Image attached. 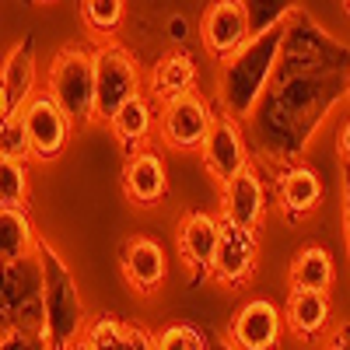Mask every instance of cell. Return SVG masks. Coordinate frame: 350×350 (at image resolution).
Instances as JSON below:
<instances>
[{
	"instance_id": "obj_31",
	"label": "cell",
	"mask_w": 350,
	"mask_h": 350,
	"mask_svg": "<svg viewBox=\"0 0 350 350\" xmlns=\"http://www.w3.org/2000/svg\"><path fill=\"white\" fill-rule=\"evenodd\" d=\"M336 148H340V154L350 161V120L343 123V130H340V137H336Z\"/></svg>"
},
{
	"instance_id": "obj_3",
	"label": "cell",
	"mask_w": 350,
	"mask_h": 350,
	"mask_svg": "<svg viewBox=\"0 0 350 350\" xmlns=\"http://www.w3.org/2000/svg\"><path fill=\"white\" fill-rule=\"evenodd\" d=\"M49 95L60 105L70 123H92L95 120V53L81 46H67L56 53L49 67Z\"/></svg>"
},
{
	"instance_id": "obj_16",
	"label": "cell",
	"mask_w": 350,
	"mask_h": 350,
	"mask_svg": "<svg viewBox=\"0 0 350 350\" xmlns=\"http://www.w3.org/2000/svg\"><path fill=\"white\" fill-rule=\"evenodd\" d=\"M323 179L319 172L308 168V165H291L284 168V175L277 179V196H280V211L291 217V221H301L308 217L312 211H319L323 203Z\"/></svg>"
},
{
	"instance_id": "obj_34",
	"label": "cell",
	"mask_w": 350,
	"mask_h": 350,
	"mask_svg": "<svg viewBox=\"0 0 350 350\" xmlns=\"http://www.w3.org/2000/svg\"><path fill=\"white\" fill-rule=\"evenodd\" d=\"M39 4H56V0H39Z\"/></svg>"
},
{
	"instance_id": "obj_17",
	"label": "cell",
	"mask_w": 350,
	"mask_h": 350,
	"mask_svg": "<svg viewBox=\"0 0 350 350\" xmlns=\"http://www.w3.org/2000/svg\"><path fill=\"white\" fill-rule=\"evenodd\" d=\"M109 126H112L116 140L126 148V154H133L140 148H148V140L154 137V130H158V109H154V102L148 95L140 92V95H133L120 112L112 116Z\"/></svg>"
},
{
	"instance_id": "obj_28",
	"label": "cell",
	"mask_w": 350,
	"mask_h": 350,
	"mask_svg": "<svg viewBox=\"0 0 350 350\" xmlns=\"http://www.w3.org/2000/svg\"><path fill=\"white\" fill-rule=\"evenodd\" d=\"M11 287H8V267H0V336L11 329Z\"/></svg>"
},
{
	"instance_id": "obj_35",
	"label": "cell",
	"mask_w": 350,
	"mask_h": 350,
	"mask_svg": "<svg viewBox=\"0 0 350 350\" xmlns=\"http://www.w3.org/2000/svg\"><path fill=\"white\" fill-rule=\"evenodd\" d=\"M343 8H347V11H350V0H343Z\"/></svg>"
},
{
	"instance_id": "obj_18",
	"label": "cell",
	"mask_w": 350,
	"mask_h": 350,
	"mask_svg": "<svg viewBox=\"0 0 350 350\" xmlns=\"http://www.w3.org/2000/svg\"><path fill=\"white\" fill-rule=\"evenodd\" d=\"M81 340H84L88 350H154V336L148 329L123 323V319H116V315L92 319Z\"/></svg>"
},
{
	"instance_id": "obj_30",
	"label": "cell",
	"mask_w": 350,
	"mask_h": 350,
	"mask_svg": "<svg viewBox=\"0 0 350 350\" xmlns=\"http://www.w3.org/2000/svg\"><path fill=\"white\" fill-rule=\"evenodd\" d=\"M329 350H350V323H347V326H340V329L333 333Z\"/></svg>"
},
{
	"instance_id": "obj_11",
	"label": "cell",
	"mask_w": 350,
	"mask_h": 350,
	"mask_svg": "<svg viewBox=\"0 0 350 350\" xmlns=\"http://www.w3.org/2000/svg\"><path fill=\"white\" fill-rule=\"evenodd\" d=\"M217 235H221V217L207 211H189L179 228H175V245H179V259L186 270L196 277L214 273V252H217Z\"/></svg>"
},
{
	"instance_id": "obj_13",
	"label": "cell",
	"mask_w": 350,
	"mask_h": 350,
	"mask_svg": "<svg viewBox=\"0 0 350 350\" xmlns=\"http://www.w3.org/2000/svg\"><path fill=\"white\" fill-rule=\"evenodd\" d=\"M120 270H123V280L130 284V291H137V295H154L168 277V256H165L161 242H154L148 235H133L123 242Z\"/></svg>"
},
{
	"instance_id": "obj_10",
	"label": "cell",
	"mask_w": 350,
	"mask_h": 350,
	"mask_svg": "<svg viewBox=\"0 0 350 350\" xmlns=\"http://www.w3.org/2000/svg\"><path fill=\"white\" fill-rule=\"evenodd\" d=\"M200 158H203V168L211 172L214 183H228L231 175H239L249 165V144H245V133H242L239 120L217 112L207 137H203Z\"/></svg>"
},
{
	"instance_id": "obj_15",
	"label": "cell",
	"mask_w": 350,
	"mask_h": 350,
	"mask_svg": "<svg viewBox=\"0 0 350 350\" xmlns=\"http://www.w3.org/2000/svg\"><path fill=\"white\" fill-rule=\"evenodd\" d=\"M333 319V305L326 291H305V287H291L287 305H284V323L298 340H315L323 336Z\"/></svg>"
},
{
	"instance_id": "obj_6",
	"label": "cell",
	"mask_w": 350,
	"mask_h": 350,
	"mask_svg": "<svg viewBox=\"0 0 350 350\" xmlns=\"http://www.w3.org/2000/svg\"><path fill=\"white\" fill-rule=\"evenodd\" d=\"M252 39V21L242 0H211L200 18V42L214 60H228Z\"/></svg>"
},
{
	"instance_id": "obj_7",
	"label": "cell",
	"mask_w": 350,
	"mask_h": 350,
	"mask_svg": "<svg viewBox=\"0 0 350 350\" xmlns=\"http://www.w3.org/2000/svg\"><path fill=\"white\" fill-rule=\"evenodd\" d=\"M284 326V308H277L270 298H249L235 308L224 336L239 350H277Z\"/></svg>"
},
{
	"instance_id": "obj_12",
	"label": "cell",
	"mask_w": 350,
	"mask_h": 350,
	"mask_svg": "<svg viewBox=\"0 0 350 350\" xmlns=\"http://www.w3.org/2000/svg\"><path fill=\"white\" fill-rule=\"evenodd\" d=\"M221 221H231L239 228H259L267 217V186H262L259 172L245 165L239 175L221 183Z\"/></svg>"
},
{
	"instance_id": "obj_25",
	"label": "cell",
	"mask_w": 350,
	"mask_h": 350,
	"mask_svg": "<svg viewBox=\"0 0 350 350\" xmlns=\"http://www.w3.org/2000/svg\"><path fill=\"white\" fill-rule=\"evenodd\" d=\"M0 207H28V165L0 158Z\"/></svg>"
},
{
	"instance_id": "obj_19",
	"label": "cell",
	"mask_w": 350,
	"mask_h": 350,
	"mask_svg": "<svg viewBox=\"0 0 350 350\" xmlns=\"http://www.w3.org/2000/svg\"><path fill=\"white\" fill-rule=\"evenodd\" d=\"M39 242L42 239L28 217V207H0V267L32 259Z\"/></svg>"
},
{
	"instance_id": "obj_2",
	"label": "cell",
	"mask_w": 350,
	"mask_h": 350,
	"mask_svg": "<svg viewBox=\"0 0 350 350\" xmlns=\"http://www.w3.org/2000/svg\"><path fill=\"white\" fill-rule=\"evenodd\" d=\"M42 267V315H46V336L53 350L74 347L88 329V312L77 291V277L70 273L67 259L49 242H39L36 249Z\"/></svg>"
},
{
	"instance_id": "obj_36",
	"label": "cell",
	"mask_w": 350,
	"mask_h": 350,
	"mask_svg": "<svg viewBox=\"0 0 350 350\" xmlns=\"http://www.w3.org/2000/svg\"><path fill=\"white\" fill-rule=\"evenodd\" d=\"M0 123H4V120H0Z\"/></svg>"
},
{
	"instance_id": "obj_32",
	"label": "cell",
	"mask_w": 350,
	"mask_h": 350,
	"mask_svg": "<svg viewBox=\"0 0 350 350\" xmlns=\"http://www.w3.org/2000/svg\"><path fill=\"white\" fill-rule=\"evenodd\" d=\"M207 350H239V347L231 343L228 336H214V340H207Z\"/></svg>"
},
{
	"instance_id": "obj_23",
	"label": "cell",
	"mask_w": 350,
	"mask_h": 350,
	"mask_svg": "<svg viewBox=\"0 0 350 350\" xmlns=\"http://www.w3.org/2000/svg\"><path fill=\"white\" fill-rule=\"evenodd\" d=\"M81 18L92 32L112 36L126 18V0H81Z\"/></svg>"
},
{
	"instance_id": "obj_5",
	"label": "cell",
	"mask_w": 350,
	"mask_h": 350,
	"mask_svg": "<svg viewBox=\"0 0 350 350\" xmlns=\"http://www.w3.org/2000/svg\"><path fill=\"white\" fill-rule=\"evenodd\" d=\"M211 123H214V109L196 88L158 102V133L175 151H200Z\"/></svg>"
},
{
	"instance_id": "obj_29",
	"label": "cell",
	"mask_w": 350,
	"mask_h": 350,
	"mask_svg": "<svg viewBox=\"0 0 350 350\" xmlns=\"http://www.w3.org/2000/svg\"><path fill=\"white\" fill-rule=\"evenodd\" d=\"M14 112H21V105H18L14 95L8 92V84L0 81V120H8V116H14Z\"/></svg>"
},
{
	"instance_id": "obj_4",
	"label": "cell",
	"mask_w": 350,
	"mask_h": 350,
	"mask_svg": "<svg viewBox=\"0 0 350 350\" xmlns=\"http://www.w3.org/2000/svg\"><path fill=\"white\" fill-rule=\"evenodd\" d=\"M144 92L140 67L133 53L123 46H102L95 49V116L98 120H112L133 95Z\"/></svg>"
},
{
	"instance_id": "obj_20",
	"label": "cell",
	"mask_w": 350,
	"mask_h": 350,
	"mask_svg": "<svg viewBox=\"0 0 350 350\" xmlns=\"http://www.w3.org/2000/svg\"><path fill=\"white\" fill-rule=\"evenodd\" d=\"M196 88V64L193 56L175 49V53H165L161 60L154 64L151 70V92H154V102H165L172 95H183V92H193Z\"/></svg>"
},
{
	"instance_id": "obj_21",
	"label": "cell",
	"mask_w": 350,
	"mask_h": 350,
	"mask_svg": "<svg viewBox=\"0 0 350 350\" xmlns=\"http://www.w3.org/2000/svg\"><path fill=\"white\" fill-rule=\"evenodd\" d=\"M336 284V267L333 256L323 245H305L291 259V287H305V291H333Z\"/></svg>"
},
{
	"instance_id": "obj_37",
	"label": "cell",
	"mask_w": 350,
	"mask_h": 350,
	"mask_svg": "<svg viewBox=\"0 0 350 350\" xmlns=\"http://www.w3.org/2000/svg\"><path fill=\"white\" fill-rule=\"evenodd\" d=\"M326 350H329V347H326Z\"/></svg>"
},
{
	"instance_id": "obj_33",
	"label": "cell",
	"mask_w": 350,
	"mask_h": 350,
	"mask_svg": "<svg viewBox=\"0 0 350 350\" xmlns=\"http://www.w3.org/2000/svg\"><path fill=\"white\" fill-rule=\"evenodd\" d=\"M67 350H88V347H84V340H77V343H74V347H67Z\"/></svg>"
},
{
	"instance_id": "obj_27",
	"label": "cell",
	"mask_w": 350,
	"mask_h": 350,
	"mask_svg": "<svg viewBox=\"0 0 350 350\" xmlns=\"http://www.w3.org/2000/svg\"><path fill=\"white\" fill-rule=\"evenodd\" d=\"M0 350H53L46 329H25V326H11L0 336Z\"/></svg>"
},
{
	"instance_id": "obj_8",
	"label": "cell",
	"mask_w": 350,
	"mask_h": 350,
	"mask_svg": "<svg viewBox=\"0 0 350 350\" xmlns=\"http://www.w3.org/2000/svg\"><path fill=\"white\" fill-rule=\"evenodd\" d=\"M259 267V242L252 228H239L231 221H221L217 235V252H214V280L224 284L228 291L245 287Z\"/></svg>"
},
{
	"instance_id": "obj_22",
	"label": "cell",
	"mask_w": 350,
	"mask_h": 350,
	"mask_svg": "<svg viewBox=\"0 0 350 350\" xmlns=\"http://www.w3.org/2000/svg\"><path fill=\"white\" fill-rule=\"evenodd\" d=\"M0 81L8 84V92L14 95V102L25 109L39 92H36V60L28 49H11V56L4 60V70H0Z\"/></svg>"
},
{
	"instance_id": "obj_24",
	"label": "cell",
	"mask_w": 350,
	"mask_h": 350,
	"mask_svg": "<svg viewBox=\"0 0 350 350\" xmlns=\"http://www.w3.org/2000/svg\"><path fill=\"white\" fill-rule=\"evenodd\" d=\"M0 158L8 161H32V137H28V126L21 120V112L8 116L0 123Z\"/></svg>"
},
{
	"instance_id": "obj_14",
	"label": "cell",
	"mask_w": 350,
	"mask_h": 350,
	"mask_svg": "<svg viewBox=\"0 0 350 350\" xmlns=\"http://www.w3.org/2000/svg\"><path fill=\"white\" fill-rule=\"evenodd\" d=\"M123 193H126L130 203H137V207H154L158 200L168 196V165H165L161 151L140 148V151L126 154Z\"/></svg>"
},
{
	"instance_id": "obj_9",
	"label": "cell",
	"mask_w": 350,
	"mask_h": 350,
	"mask_svg": "<svg viewBox=\"0 0 350 350\" xmlns=\"http://www.w3.org/2000/svg\"><path fill=\"white\" fill-rule=\"evenodd\" d=\"M21 120L32 137V161H56L70 140V116L53 102L49 92H39L21 109Z\"/></svg>"
},
{
	"instance_id": "obj_26",
	"label": "cell",
	"mask_w": 350,
	"mask_h": 350,
	"mask_svg": "<svg viewBox=\"0 0 350 350\" xmlns=\"http://www.w3.org/2000/svg\"><path fill=\"white\" fill-rule=\"evenodd\" d=\"M154 350H207V336L193 323H168L154 333Z\"/></svg>"
},
{
	"instance_id": "obj_1",
	"label": "cell",
	"mask_w": 350,
	"mask_h": 350,
	"mask_svg": "<svg viewBox=\"0 0 350 350\" xmlns=\"http://www.w3.org/2000/svg\"><path fill=\"white\" fill-rule=\"evenodd\" d=\"M284 49V25L256 32L239 53H231L228 60H221V112L231 120H245V116L259 105L262 92L270 88L273 67L280 60Z\"/></svg>"
}]
</instances>
